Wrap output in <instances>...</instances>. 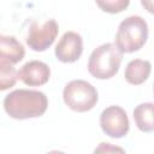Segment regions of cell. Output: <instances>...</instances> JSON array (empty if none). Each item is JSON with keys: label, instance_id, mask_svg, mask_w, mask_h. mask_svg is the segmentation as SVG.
I'll list each match as a JSON object with an SVG mask.
<instances>
[{"label": "cell", "instance_id": "16", "mask_svg": "<svg viewBox=\"0 0 154 154\" xmlns=\"http://www.w3.org/2000/svg\"><path fill=\"white\" fill-rule=\"evenodd\" d=\"M46 154H65V153L61 152V150H51V152H48Z\"/></svg>", "mask_w": 154, "mask_h": 154}, {"label": "cell", "instance_id": "17", "mask_svg": "<svg viewBox=\"0 0 154 154\" xmlns=\"http://www.w3.org/2000/svg\"><path fill=\"white\" fill-rule=\"evenodd\" d=\"M153 93H154V87H153Z\"/></svg>", "mask_w": 154, "mask_h": 154}, {"label": "cell", "instance_id": "9", "mask_svg": "<svg viewBox=\"0 0 154 154\" xmlns=\"http://www.w3.org/2000/svg\"><path fill=\"white\" fill-rule=\"evenodd\" d=\"M25 55L23 45L14 36H0V63L14 65Z\"/></svg>", "mask_w": 154, "mask_h": 154}, {"label": "cell", "instance_id": "10", "mask_svg": "<svg viewBox=\"0 0 154 154\" xmlns=\"http://www.w3.org/2000/svg\"><path fill=\"white\" fill-rule=\"evenodd\" d=\"M152 71V65L148 60L143 59H134L129 61L125 67L124 77L128 83L132 85H140L144 83Z\"/></svg>", "mask_w": 154, "mask_h": 154}, {"label": "cell", "instance_id": "1", "mask_svg": "<svg viewBox=\"0 0 154 154\" xmlns=\"http://www.w3.org/2000/svg\"><path fill=\"white\" fill-rule=\"evenodd\" d=\"M48 107L45 93L31 89H17L4 99V109L13 119H29L41 117Z\"/></svg>", "mask_w": 154, "mask_h": 154}, {"label": "cell", "instance_id": "12", "mask_svg": "<svg viewBox=\"0 0 154 154\" xmlns=\"http://www.w3.org/2000/svg\"><path fill=\"white\" fill-rule=\"evenodd\" d=\"M18 72L12 65L0 63V90H6L13 87L18 79Z\"/></svg>", "mask_w": 154, "mask_h": 154}, {"label": "cell", "instance_id": "2", "mask_svg": "<svg viewBox=\"0 0 154 154\" xmlns=\"http://www.w3.org/2000/svg\"><path fill=\"white\" fill-rule=\"evenodd\" d=\"M148 38V24L140 16L123 19L116 34V46L122 53H132L141 49Z\"/></svg>", "mask_w": 154, "mask_h": 154}, {"label": "cell", "instance_id": "5", "mask_svg": "<svg viewBox=\"0 0 154 154\" xmlns=\"http://www.w3.org/2000/svg\"><path fill=\"white\" fill-rule=\"evenodd\" d=\"M59 32V25L55 19L35 20L28 29L26 45L35 52H43L49 48Z\"/></svg>", "mask_w": 154, "mask_h": 154}, {"label": "cell", "instance_id": "14", "mask_svg": "<svg viewBox=\"0 0 154 154\" xmlns=\"http://www.w3.org/2000/svg\"><path fill=\"white\" fill-rule=\"evenodd\" d=\"M93 154H126V152L119 146H116L108 142H101L94 149Z\"/></svg>", "mask_w": 154, "mask_h": 154}, {"label": "cell", "instance_id": "11", "mask_svg": "<svg viewBox=\"0 0 154 154\" xmlns=\"http://www.w3.org/2000/svg\"><path fill=\"white\" fill-rule=\"evenodd\" d=\"M134 120L136 126L143 132H153L154 131V103L153 102H143L135 107Z\"/></svg>", "mask_w": 154, "mask_h": 154}, {"label": "cell", "instance_id": "3", "mask_svg": "<svg viewBox=\"0 0 154 154\" xmlns=\"http://www.w3.org/2000/svg\"><path fill=\"white\" fill-rule=\"evenodd\" d=\"M123 53L118 49L116 43H103L96 47L88 60V71L97 79H108L117 75Z\"/></svg>", "mask_w": 154, "mask_h": 154}, {"label": "cell", "instance_id": "6", "mask_svg": "<svg viewBox=\"0 0 154 154\" xmlns=\"http://www.w3.org/2000/svg\"><path fill=\"white\" fill-rule=\"evenodd\" d=\"M100 126L102 131L112 138L124 137L130 129L126 112L120 106L116 105L109 106L101 112Z\"/></svg>", "mask_w": 154, "mask_h": 154}, {"label": "cell", "instance_id": "15", "mask_svg": "<svg viewBox=\"0 0 154 154\" xmlns=\"http://www.w3.org/2000/svg\"><path fill=\"white\" fill-rule=\"evenodd\" d=\"M141 5L149 12V13H153L154 14V1L153 0H142L141 1Z\"/></svg>", "mask_w": 154, "mask_h": 154}, {"label": "cell", "instance_id": "8", "mask_svg": "<svg viewBox=\"0 0 154 154\" xmlns=\"http://www.w3.org/2000/svg\"><path fill=\"white\" fill-rule=\"evenodd\" d=\"M18 78L29 87L43 85L51 76L49 66L40 60H30L25 63L18 71Z\"/></svg>", "mask_w": 154, "mask_h": 154}, {"label": "cell", "instance_id": "7", "mask_svg": "<svg viewBox=\"0 0 154 154\" xmlns=\"http://www.w3.org/2000/svg\"><path fill=\"white\" fill-rule=\"evenodd\" d=\"M83 52V40L78 32L66 31L55 46V57L61 63H75Z\"/></svg>", "mask_w": 154, "mask_h": 154}, {"label": "cell", "instance_id": "4", "mask_svg": "<svg viewBox=\"0 0 154 154\" xmlns=\"http://www.w3.org/2000/svg\"><path fill=\"white\" fill-rule=\"evenodd\" d=\"M64 102L69 108L76 112L90 111L99 100L95 87L83 79H73L69 82L63 90Z\"/></svg>", "mask_w": 154, "mask_h": 154}, {"label": "cell", "instance_id": "13", "mask_svg": "<svg viewBox=\"0 0 154 154\" xmlns=\"http://www.w3.org/2000/svg\"><path fill=\"white\" fill-rule=\"evenodd\" d=\"M129 0H106V1H96V5L105 12L108 13H118L125 10L129 6Z\"/></svg>", "mask_w": 154, "mask_h": 154}]
</instances>
